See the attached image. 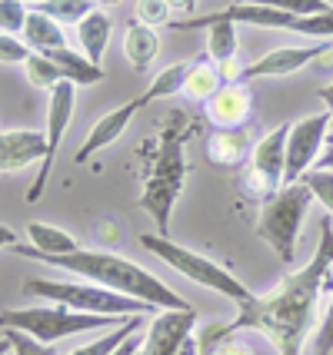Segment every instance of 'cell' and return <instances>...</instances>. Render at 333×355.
<instances>
[{
    "label": "cell",
    "mask_w": 333,
    "mask_h": 355,
    "mask_svg": "<svg viewBox=\"0 0 333 355\" xmlns=\"http://www.w3.org/2000/svg\"><path fill=\"white\" fill-rule=\"evenodd\" d=\"M333 57V40H320V44H307V46H277L263 53L260 60L247 63L240 83H254V80H273V77H290L303 70L307 63L314 60H330Z\"/></svg>",
    "instance_id": "cell-11"
},
{
    "label": "cell",
    "mask_w": 333,
    "mask_h": 355,
    "mask_svg": "<svg viewBox=\"0 0 333 355\" xmlns=\"http://www.w3.org/2000/svg\"><path fill=\"white\" fill-rule=\"evenodd\" d=\"M124 0H97V7H120Z\"/></svg>",
    "instance_id": "cell-42"
},
{
    "label": "cell",
    "mask_w": 333,
    "mask_h": 355,
    "mask_svg": "<svg viewBox=\"0 0 333 355\" xmlns=\"http://www.w3.org/2000/svg\"><path fill=\"white\" fill-rule=\"evenodd\" d=\"M254 153L250 146V133L247 126H234V130H213L206 137V159L217 163L223 170H237L247 156Z\"/></svg>",
    "instance_id": "cell-16"
},
{
    "label": "cell",
    "mask_w": 333,
    "mask_h": 355,
    "mask_svg": "<svg viewBox=\"0 0 333 355\" xmlns=\"http://www.w3.org/2000/svg\"><path fill=\"white\" fill-rule=\"evenodd\" d=\"M27 239H31L33 249H40V252H57V256H64V252H77V239L70 236V232L57 230V226H50V223H27Z\"/></svg>",
    "instance_id": "cell-22"
},
{
    "label": "cell",
    "mask_w": 333,
    "mask_h": 355,
    "mask_svg": "<svg viewBox=\"0 0 333 355\" xmlns=\"http://www.w3.org/2000/svg\"><path fill=\"white\" fill-rule=\"evenodd\" d=\"M3 339L10 342L14 355H57V349H54V345H47V342H37L33 336L20 332V329H3Z\"/></svg>",
    "instance_id": "cell-31"
},
{
    "label": "cell",
    "mask_w": 333,
    "mask_h": 355,
    "mask_svg": "<svg viewBox=\"0 0 333 355\" xmlns=\"http://www.w3.org/2000/svg\"><path fill=\"white\" fill-rule=\"evenodd\" d=\"M333 216L320 219V243L314 256L286 272L270 293L254 295L250 302L237 306V319L220 325H206L200 339V355H210L213 345L230 336H237L240 329H254L260 336L273 342L277 355H300L307 336L317 329V299L327 286V276L333 269Z\"/></svg>",
    "instance_id": "cell-1"
},
{
    "label": "cell",
    "mask_w": 333,
    "mask_h": 355,
    "mask_svg": "<svg viewBox=\"0 0 333 355\" xmlns=\"http://www.w3.org/2000/svg\"><path fill=\"white\" fill-rule=\"evenodd\" d=\"M124 319L113 315H87L74 312L67 306H33V309H3L0 312V329H20L33 336L37 342H54L77 336V332H97V329H117Z\"/></svg>",
    "instance_id": "cell-7"
},
{
    "label": "cell",
    "mask_w": 333,
    "mask_h": 355,
    "mask_svg": "<svg viewBox=\"0 0 333 355\" xmlns=\"http://www.w3.org/2000/svg\"><path fill=\"white\" fill-rule=\"evenodd\" d=\"M333 126V113H317V116H303L290 126V137H286V173H284V186L300 183L303 173L314 170V163L320 159V146H327Z\"/></svg>",
    "instance_id": "cell-10"
},
{
    "label": "cell",
    "mask_w": 333,
    "mask_h": 355,
    "mask_svg": "<svg viewBox=\"0 0 333 355\" xmlns=\"http://www.w3.org/2000/svg\"><path fill=\"white\" fill-rule=\"evenodd\" d=\"M111 33H113V20L104 14V10H90V14L77 24L80 50H83V57L94 63V67L104 63V53H107V46H111Z\"/></svg>",
    "instance_id": "cell-17"
},
{
    "label": "cell",
    "mask_w": 333,
    "mask_h": 355,
    "mask_svg": "<svg viewBox=\"0 0 333 355\" xmlns=\"http://www.w3.org/2000/svg\"><path fill=\"white\" fill-rule=\"evenodd\" d=\"M10 252L24 256V259H33V263H44V266H54L57 272H67V276H80L87 282H97L104 289H113V293H124V295H133L140 302H150L157 312L163 309H190L180 295L160 282V276H154L150 269L137 266L133 259H124L117 252H97V249H77V252H40V249H27L17 243Z\"/></svg>",
    "instance_id": "cell-2"
},
{
    "label": "cell",
    "mask_w": 333,
    "mask_h": 355,
    "mask_svg": "<svg viewBox=\"0 0 333 355\" xmlns=\"http://www.w3.org/2000/svg\"><path fill=\"white\" fill-rule=\"evenodd\" d=\"M27 17H31V7L24 0H0V33L20 37L27 27Z\"/></svg>",
    "instance_id": "cell-28"
},
{
    "label": "cell",
    "mask_w": 333,
    "mask_h": 355,
    "mask_svg": "<svg viewBox=\"0 0 333 355\" xmlns=\"http://www.w3.org/2000/svg\"><path fill=\"white\" fill-rule=\"evenodd\" d=\"M174 7L167 0H137V20L147 24V27H170L174 24Z\"/></svg>",
    "instance_id": "cell-29"
},
{
    "label": "cell",
    "mask_w": 333,
    "mask_h": 355,
    "mask_svg": "<svg viewBox=\"0 0 333 355\" xmlns=\"http://www.w3.org/2000/svg\"><path fill=\"white\" fill-rule=\"evenodd\" d=\"M140 246L150 249L157 259H163V263L170 266V269H177L184 279H190V282L204 286V289H213V293L227 295V299H234L237 306L250 302V299L257 295V293H250L230 269H223L220 263H213V259H206V256H200V252H193V249H187V246H177L170 236L143 232Z\"/></svg>",
    "instance_id": "cell-5"
},
{
    "label": "cell",
    "mask_w": 333,
    "mask_h": 355,
    "mask_svg": "<svg viewBox=\"0 0 333 355\" xmlns=\"http://www.w3.org/2000/svg\"><path fill=\"white\" fill-rule=\"evenodd\" d=\"M174 10H197V0H167Z\"/></svg>",
    "instance_id": "cell-40"
},
{
    "label": "cell",
    "mask_w": 333,
    "mask_h": 355,
    "mask_svg": "<svg viewBox=\"0 0 333 355\" xmlns=\"http://www.w3.org/2000/svg\"><path fill=\"white\" fill-rule=\"evenodd\" d=\"M24 3H31V0H24ZM33 3H40V0H33Z\"/></svg>",
    "instance_id": "cell-43"
},
{
    "label": "cell",
    "mask_w": 333,
    "mask_h": 355,
    "mask_svg": "<svg viewBox=\"0 0 333 355\" xmlns=\"http://www.w3.org/2000/svg\"><path fill=\"white\" fill-rule=\"evenodd\" d=\"M184 180H187L184 137H180V123H170L160 137L157 163H154V173H150L140 196V209L157 223L160 236H167V230H170V213H174L177 196L184 193Z\"/></svg>",
    "instance_id": "cell-4"
},
{
    "label": "cell",
    "mask_w": 333,
    "mask_h": 355,
    "mask_svg": "<svg viewBox=\"0 0 333 355\" xmlns=\"http://www.w3.org/2000/svg\"><path fill=\"white\" fill-rule=\"evenodd\" d=\"M210 355H254V349L247 345V342H240L237 336H230V339H223L213 345V352Z\"/></svg>",
    "instance_id": "cell-34"
},
{
    "label": "cell",
    "mask_w": 333,
    "mask_h": 355,
    "mask_svg": "<svg viewBox=\"0 0 333 355\" xmlns=\"http://www.w3.org/2000/svg\"><path fill=\"white\" fill-rule=\"evenodd\" d=\"M140 349H143V345H140ZM137 355H143V352H137Z\"/></svg>",
    "instance_id": "cell-44"
},
{
    "label": "cell",
    "mask_w": 333,
    "mask_h": 355,
    "mask_svg": "<svg viewBox=\"0 0 333 355\" xmlns=\"http://www.w3.org/2000/svg\"><path fill=\"white\" fill-rule=\"evenodd\" d=\"M177 355H200V339H197V336L184 339V345L177 349Z\"/></svg>",
    "instance_id": "cell-38"
},
{
    "label": "cell",
    "mask_w": 333,
    "mask_h": 355,
    "mask_svg": "<svg viewBox=\"0 0 333 355\" xmlns=\"http://www.w3.org/2000/svg\"><path fill=\"white\" fill-rule=\"evenodd\" d=\"M330 355H333V352H330Z\"/></svg>",
    "instance_id": "cell-46"
},
{
    "label": "cell",
    "mask_w": 333,
    "mask_h": 355,
    "mask_svg": "<svg viewBox=\"0 0 333 355\" xmlns=\"http://www.w3.org/2000/svg\"><path fill=\"white\" fill-rule=\"evenodd\" d=\"M17 246V232L10 226H0V249H14Z\"/></svg>",
    "instance_id": "cell-37"
},
{
    "label": "cell",
    "mask_w": 333,
    "mask_h": 355,
    "mask_svg": "<svg viewBox=\"0 0 333 355\" xmlns=\"http://www.w3.org/2000/svg\"><path fill=\"white\" fill-rule=\"evenodd\" d=\"M197 309H163L154 315V322L143 332V355H177L184 339L193 336Z\"/></svg>",
    "instance_id": "cell-12"
},
{
    "label": "cell",
    "mask_w": 333,
    "mask_h": 355,
    "mask_svg": "<svg viewBox=\"0 0 333 355\" xmlns=\"http://www.w3.org/2000/svg\"><path fill=\"white\" fill-rule=\"evenodd\" d=\"M234 3H254V7H267V10H284V14L310 17V14H327L333 3L330 0H234Z\"/></svg>",
    "instance_id": "cell-27"
},
{
    "label": "cell",
    "mask_w": 333,
    "mask_h": 355,
    "mask_svg": "<svg viewBox=\"0 0 333 355\" xmlns=\"http://www.w3.org/2000/svg\"><path fill=\"white\" fill-rule=\"evenodd\" d=\"M20 40L31 46L33 53H50V50H60V46H70L64 37V27L57 24V20H50L47 14H37L31 10L27 17V27L20 33Z\"/></svg>",
    "instance_id": "cell-19"
},
{
    "label": "cell",
    "mask_w": 333,
    "mask_h": 355,
    "mask_svg": "<svg viewBox=\"0 0 333 355\" xmlns=\"http://www.w3.org/2000/svg\"><path fill=\"white\" fill-rule=\"evenodd\" d=\"M197 60V57H193ZM193 60H184V63H174V67H167V70H160L157 77L150 80V87L137 96L140 100V107H150V103H157V100H167V96H177V93H184V83H187V73H190Z\"/></svg>",
    "instance_id": "cell-21"
},
{
    "label": "cell",
    "mask_w": 333,
    "mask_h": 355,
    "mask_svg": "<svg viewBox=\"0 0 333 355\" xmlns=\"http://www.w3.org/2000/svg\"><path fill=\"white\" fill-rule=\"evenodd\" d=\"M33 50L14 33H0V63H27Z\"/></svg>",
    "instance_id": "cell-32"
},
{
    "label": "cell",
    "mask_w": 333,
    "mask_h": 355,
    "mask_svg": "<svg viewBox=\"0 0 333 355\" xmlns=\"http://www.w3.org/2000/svg\"><path fill=\"white\" fill-rule=\"evenodd\" d=\"M206 120L213 130H234V126H247L250 110H254V96H250V83H223L204 103Z\"/></svg>",
    "instance_id": "cell-13"
},
{
    "label": "cell",
    "mask_w": 333,
    "mask_h": 355,
    "mask_svg": "<svg viewBox=\"0 0 333 355\" xmlns=\"http://www.w3.org/2000/svg\"><path fill=\"white\" fill-rule=\"evenodd\" d=\"M314 352L317 355H330L333 352V299H330V309L327 315L320 319L317 325V336H314Z\"/></svg>",
    "instance_id": "cell-33"
},
{
    "label": "cell",
    "mask_w": 333,
    "mask_h": 355,
    "mask_svg": "<svg viewBox=\"0 0 333 355\" xmlns=\"http://www.w3.org/2000/svg\"><path fill=\"white\" fill-rule=\"evenodd\" d=\"M47 159V137L37 130H3L0 133V173H14Z\"/></svg>",
    "instance_id": "cell-14"
},
{
    "label": "cell",
    "mask_w": 333,
    "mask_h": 355,
    "mask_svg": "<svg viewBox=\"0 0 333 355\" xmlns=\"http://www.w3.org/2000/svg\"><path fill=\"white\" fill-rule=\"evenodd\" d=\"M293 123L273 126L267 137H260L254 143L250 153V189L260 202L277 196L284 189V173H286V137H290Z\"/></svg>",
    "instance_id": "cell-8"
},
{
    "label": "cell",
    "mask_w": 333,
    "mask_h": 355,
    "mask_svg": "<svg viewBox=\"0 0 333 355\" xmlns=\"http://www.w3.org/2000/svg\"><path fill=\"white\" fill-rule=\"evenodd\" d=\"M137 329H143V315H130V319H124L117 329H111L107 336H100V339L90 342V345H80V349H74L70 355H111L113 349L124 339H130Z\"/></svg>",
    "instance_id": "cell-25"
},
{
    "label": "cell",
    "mask_w": 333,
    "mask_h": 355,
    "mask_svg": "<svg viewBox=\"0 0 333 355\" xmlns=\"http://www.w3.org/2000/svg\"><path fill=\"white\" fill-rule=\"evenodd\" d=\"M31 10L47 14L50 20H57L64 27V24H80L90 10H97V3H90V0H40V3H33Z\"/></svg>",
    "instance_id": "cell-24"
},
{
    "label": "cell",
    "mask_w": 333,
    "mask_h": 355,
    "mask_svg": "<svg viewBox=\"0 0 333 355\" xmlns=\"http://www.w3.org/2000/svg\"><path fill=\"white\" fill-rule=\"evenodd\" d=\"M74 103H77V83L64 80V83H57V87L47 90V130H44V137H47V159L40 163L37 180L27 189V202H40V196H44V186H47L50 170H54V156L60 150V139H64L70 116H74Z\"/></svg>",
    "instance_id": "cell-9"
},
{
    "label": "cell",
    "mask_w": 333,
    "mask_h": 355,
    "mask_svg": "<svg viewBox=\"0 0 333 355\" xmlns=\"http://www.w3.org/2000/svg\"><path fill=\"white\" fill-rule=\"evenodd\" d=\"M223 87V77H220V70L213 67V63H204V53L193 60L190 67V73H187V83H184V93L187 96H193V100H210L213 93Z\"/></svg>",
    "instance_id": "cell-23"
},
{
    "label": "cell",
    "mask_w": 333,
    "mask_h": 355,
    "mask_svg": "<svg viewBox=\"0 0 333 355\" xmlns=\"http://www.w3.org/2000/svg\"><path fill=\"white\" fill-rule=\"evenodd\" d=\"M320 100H323V107H327V113H333V83H330V87H323V90H320Z\"/></svg>",
    "instance_id": "cell-39"
},
{
    "label": "cell",
    "mask_w": 333,
    "mask_h": 355,
    "mask_svg": "<svg viewBox=\"0 0 333 355\" xmlns=\"http://www.w3.org/2000/svg\"><path fill=\"white\" fill-rule=\"evenodd\" d=\"M140 110H143L140 100H130V103H124V107L111 110L107 116H100V120L90 126V133H87V139H83V146L74 153V163H87V159H94L100 150H107L111 143H117V139L124 137L127 123L140 113Z\"/></svg>",
    "instance_id": "cell-15"
},
{
    "label": "cell",
    "mask_w": 333,
    "mask_h": 355,
    "mask_svg": "<svg viewBox=\"0 0 333 355\" xmlns=\"http://www.w3.org/2000/svg\"><path fill=\"white\" fill-rule=\"evenodd\" d=\"M24 293L37 295V299H47L57 306H67L74 312H87V315H113V319H130V315H147L154 312L150 302H140L133 295L113 293L104 289L97 282H70V279H27L24 282Z\"/></svg>",
    "instance_id": "cell-3"
},
{
    "label": "cell",
    "mask_w": 333,
    "mask_h": 355,
    "mask_svg": "<svg viewBox=\"0 0 333 355\" xmlns=\"http://www.w3.org/2000/svg\"><path fill=\"white\" fill-rule=\"evenodd\" d=\"M300 183L310 186L314 200H320V206H327V213L333 216V170H307Z\"/></svg>",
    "instance_id": "cell-30"
},
{
    "label": "cell",
    "mask_w": 333,
    "mask_h": 355,
    "mask_svg": "<svg viewBox=\"0 0 333 355\" xmlns=\"http://www.w3.org/2000/svg\"><path fill=\"white\" fill-rule=\"evenodd\" d=\"M314 202V193L307 183H290L277 196L260 202V216H257V236L267 243L280 263H293L300 226L307 219V209Z\"/></svg>",
    "instance_id": "cell-6"
},
{
    "label": "cell",
    "mask_w": 333,
    "mask_h": 355,
    "mask_svg": "<svg viewBox=\"0 0 333 355\" xmlns=\"http://www.w3.org/2000/svg\"><path fill=\"white\" fill-rule=\"evenodd\" d=\"M314 170H333V139H327V146H323L320 159L314 163Z\"/></svg>",
    "instance_id": "cell-36"
},
{
    "label": "cell",
    "mask_w": 333,
    "mask_h": 355,
    "mask_svg": "<svg viewBox=\"0 0 333 355\" xmlns=\"http://www.w3.org/2000/svg\"><path fill=\"white\" fill-rule=\"evenodd\" d=\"M90 3H97V0H90Z\"/></svg>",
    "instance_id": "cell-45"
},
{
    "label": "cell",
    "mask_w": 333,
    "mask_h": 355,
    "mask_svg": "<svg viewBox=\"0 0 333 355\" xmlns=\"http://www.w3.org/2000/svg\"><path fill=\"white\" fill-rule=\"evenodd\" d=\"M0 355H14V349H10V342L0 336Z\"/></svg>",
    "instance_id": "cell-41"
},
{
    "label": "cell",
    "mask_w": 333,
    "mask_h": 355,
    "mask_svg": "<svg viewBox=\"0 0 333 355\" xmlns=\"http://www.w3.org/2000/svg\"><path fill=\"white\" fill-rule=\"evenodd\" d=\"M24 70H27V80H31L33 87H40V90H50V87H57V83H64V70L57 67V63H50L44 53H31L27 63H24Z\"/></svg>",
    "instance_id": "cell-26"
},
{
    "label": "cell",
    "mask_w": 333,
    "mask_h": 355,
    "mask_svg": "<svg viewBox=\"0 0 333 355\" xmlns=\"http://www.w3.org/2000/svg\"><path fill=\"white\" fill-rule=\"evenodd\" d=\"M44 57H47L50 63H57V67L64 70V77L70 80V83H77V87H90V83H100V80H104V67H94L83 53L70 50V46L50 50Z\"/></svg>",
    "instance_id": "cell-20"
},
{
    "label": "cell",
    "mask_w": 333,
    "mask_h": 355,
    "mask_svg": "<svg viewBox=\"0 0 333 355\" xmlns=\"http://www.w3.org/2000/svg\"><path fill=\"white\" fill-rule=\"evenodd\" d=\"M160 53V33L154 27H147L140 20H130L124 31V57L130 60L133 70H147L150 63L157 60Z\"/></svg>",
    "instance_id": "cell-18"
},
{
    "label": "cell",
    "mask_w": 333,
    "mask_h": 355,
    "mask_svg": "<svg viewBox=\"0 0 333 355\" xmlns=\"http://www.w3.org/2000/svg\"><path fill=\"white\" fill-rule=\"evenodd\" d=\"M140 345H143V336H140V332H133V336L120 342L111 355H137V352H140Z\"/></svg>",
    "instance_id": "cell-35"
}]
</instances>
